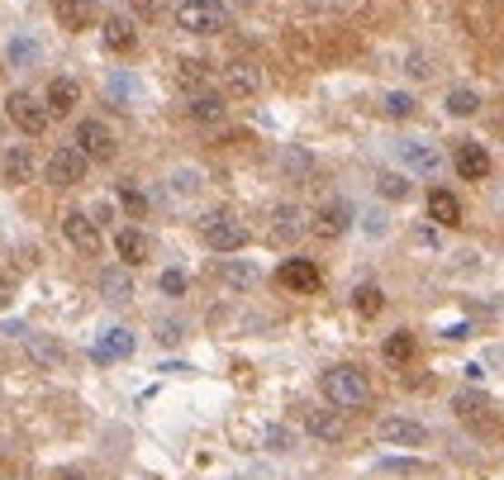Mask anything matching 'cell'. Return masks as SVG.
Returning <instances> with one entry per match:
<instances>
[{
    "label": "cell",
    "mask_w": 504,
    "mask_h": 480,
    "mask_svg": "<svg viewBox=\"0 0 504 480\" xmlns=\"http://www.w3.org/2000/svg\"><path fill=\"white\" fill-rule=\"evenodd\" d=\"M386 228H390L386 215H367V234H371V238H386Z\"/></svg>",
    "instance_id": "obj_43"
},
{
    "label": "cell",
    "mask_w": 504,
    "mask_h": 480,
    "mask_svg": "<svg viewBox=\"0 0 504 480\" xmlns=\"http://www.w3.org/2000/svg\"><path fill=\"white\" fill-rule=\"evenodd\" d=\"M0 172H5L10 185H29L34 181V153L25 148V143H15V148L5 153V162H0Z\"/></svg>",
    "instance_id": "obj_22"
},
{
    "label": "cell",
    "mask_w": 504,
    "mask_h": 480,
    "mask_svg": "<svg viewBox=\"0 0 504 480\" xmlns=\"http://www.w3.org/2000/svg\"><path fill=\"white\" fill-rule=\"evenodd\" d=\"M480 409H486L480 395H457V414H467V419H471V414H480Z\"/></svg>",
    "instance_id": "obj_41"
},
{
    "label": "cell",
    "mask_w": 504,
    "mask_h": 480,
    "mask_svg": "<svg viewBox=\"0 0 504 480\" xmlns=\"http://www.w3.org/2000/svg\"><path fill=\"white\" fill-rule=\"evenodd\" d=\"M62 238H67L81 257H96L100 253V224L86 210H67V215H62Z\"/></svg>",
    "instance_id": "obj_9"
},
{
    "label": "cell",
    "mask_w": 504,
    "mask_h": 480,
    "mask_svg": "<svg viewBox=\"0 0 504 480\" xmlns=\"http://www.w3.org/2000/svg\"><path fill=\"white\" fill-rule=\"evenodd\" d=\"M219 276H224L228 290H238V295H243V290H252V285L262 281V271H257V262H247V257H228L219 266Z\"/></svg>",
    "instance_id": "obj_21"
},
{
    "label": "cell",
    "mask_w": 504,
    "mask_h": 480,
    "mask_svg": "<svg viewBox=\"0 0 504 480\" xmlns=\"http://www.w3.org/2000/svg\"><path fill=\"white\" fill-rule=\"evenodd\" d=\"M352 309H357V315H362V319H376V315H381V309H386V290L381 285H357L352 290Z\"/></svg>",
    "instance_id": "obj_26"
},
{
    "label": "cell",
    "mask_w": 504,
    "mask_h": 480,
    "mask_svg": "<svg viewBox=\"0 0 504 480\" xmlns=\"http://www.w3.org/2000/svg\"><path fill=\"white\" fill-rule=\"evenodd\" d=\"M376 191H381L386 200H409L414 185L405 181V172H381V176H376Z\"/></svg>",
    "instance_id": "obj_32"
},
{
    "label": "cell",
    "mask_w": 504,
    "mask_h": 480,
    "mask_svg": "<svg viewBox=\"0 0 504 480\" xmlns=\"http://www.w3.org/2000/svg\"><path fill=\"white\" fill-rule=\"evenodd\" d=\"M480 110V91H471V86H452L448 91V115L452 119H471Z\"/></svg>",
    "instance_id": "obj_28"
},
{
    "label": "cell",
    "mask_w": 504,
    "mask_h": 480,
    "mask_svg": "<svg viewBox=\"0 0 504 480\" xmlns=\"http://www.w3.org/2000/svg\"><path fill=\"white\" fill-rule=\"evenodd\" d=\"M57 480H91V475H86V471H62Z\"/></svg>",
    "instance_id": "obj_49"
},
{
    "label": "cell",
    "mask_w": 504,
    "mask_h": 480,
    "mask_svg": "<svg viewBox=\"0 0 504 480\" xmlns=\"http://www.w3.org/2000/svg\"><path fill=\"white\" fill-rule=\"evenodd\" d=\"M257 91H262V67H252V62H228L224 67V95L252 100Z\"/></svg>",
    "instance_id": "obj_13"
},
{
    "label": "cell",
    "mask_w": 504,
    "mask_h": 480,
    "mask_svg": "<svg viewBox=\"0 0 504 480\" xmlns=\"http://www.w3.org/2000/svg\"><path fill=\"white\" fill-rule=\"evenodd\" d=\"M381 110H386L390 119H409V115L418 110V100H414L409 91H390V95L381 100Z\"/></svg>",
    "instance_id": "obj_33"
},
{
    "label": "cell",
    "mask_w": 504,
    "mask_h": 480,
    "mask_svg": "<svg viewBox=\"0 0 504 480\" xmlns=\"http://www.w3.org/2000/svg\"><path fill=\"white\" fill-rule=\"evenodd\" d=\"M277 276H281V285H286V290H300V295H314V290L324 285L319 266H314L309 257H286Z\"/></svg>",
    "instance_id": "obj_12"
},
{
    "label": "cell",
    "mask_w": 504,
    "mask_h": 480,
    "mask_svg": "<svg viewBox=\"0 0 504 480\" xmlns=\"http://www.w3.org/2000/svg\"><path fill=\"white\" fill-rule=\"evenodd\" d=\"M305 215H300V205H277L271 210V228H267V238L277 243V247H290V243H300V234H305Z\"/></svg>",
    "instance_id": "obj_11"
},
{
    "label": "cell",
    "mask_w": 504,
    "mask_h": 480,
    "mask_svg": "<svg viewBox=\"0 0 504 480\" xmlns=\"http://www.w3.org/2000/svg\"><path fill=\"white\" fill-rule=\"evenodd\" d=\"M352 228V205L348 200H328L319 215H314V234L319 238H343Z\"/></svg>",
    "instance_id": "obj_17"
},
{
    "label": "cell",
    "mask_w": 504,
    "mask_h": 480,
    "mask_svg": "<svg viewBox=\"0 0 504 480\" xmlns=\"http://www.w3.org/2000/svg\"><path fill=\"white\" fill-rule=\"evenodd\" d=\"M395 157H400V166L414 172V176H438V172H443V153H438L433 143H424V138L395 143Z\"/></svg>",
    "instance_id": "obj_7"
},
{
    "label": "cell",
    "mask_w": 504,
    "mask_h": 480,
    "mask_svg": "<svg viewBox=\"0 0 504 480\" xmlns=\"http://www.w3.org/2000/svg\"><path fill=\"white\" fill-rule=\"evenodd\" d=\"M134 333L129 328H105L100 338L91 343V362H100V366H110V362H129L134 357Z\"/></svg>",
    "instance_id": "obj_10"
},
{
    "label": "cell",
    "mask_w": 504,
    "mask_h": 480,
    "mask_svg": "<svg viewBox=\"0 0 504 480\" xmlns=\"http://www.w3.org/2000/svg\"><path fill=\"white\" fill-rule=\"evenodd\" d=\"M381 357L390 362V366H405L409 357H414V333H390V338H386V347H381Z\"/></svg>",
    "instance_id": "obj_29"
},
{
    "label": "cell",
    "mask_w": 504,
    "mask_h": 480,
    "mask_svg": "<svg viewBox=\"0 0 504 480\" xmlns=\"http://www.w3.org/2000/svg\"><path fill=\"white\" fill-rule=\"evenodd\" d=\"M91 172V157L76 148V143H62V148L48 157V181L53 185H81Z\"/></svg>",
    "instance_id": "obj_5"
},
{
    "label": "cell",
    "mask_w": 504,
    "mask_h": 480,
    "mask_svg": "<svg viewBox=\"0 0 504 480\" xmlns=\"http://www.w3.org/2000/svg\"><path fill=\"white\" fill-rule=\"evenodd\" d=\"M200 238H205V247L209 253H238V247H247V228L228 215V210H209L205 219H200Z\"/></svg>",
    "instance_id": "obj_3"
},
{
    "label": "cell",
    "mask_w": 504,
    "mask_h": 480,
    "mask_svg": "<svg viewBox=\"0 0 504 480\" xmlns=\"http://www.w3.org/2000/svg\"><path fill=\"white\" fill-rule=\"evenodd\" d=\"M134 15L153 25V19H162V15H166V0H134Z\"/></svg>",
    "instance_id": "obj_40"
},
{
    "label": "cell",
    "mask_w": 504,
    "mask_h": 480,
    "mask_svg": "<svg viewBox=\"0 0 504 480\" xmlns=\"http://www.w3.org/2000/svg\"><path fill=\"white\" fill-rule=\"evenodd\" d=\"M228 5H234V10H257L262 0H228Z\"/></svg>",
    "instance_id": "obj_48"
},
{
    "label": "cell",
    "mask_w": 504,
    "mask_h": 480,
    "mask_svg": "<svg viewBox=\"0 0 504 480\" xmlns=\"http://www.w3.org/2000/svg\"><path fill=\"white\" fill-rule=\"evenodd\" d=\"M29 357H34L38 366H62V362H67V352H62L57 338H44V333H34V338H29Z\"/></svg>",
    "instance_id": "obj_27"
},
{
    "label": "cell",
    "mask_w": 504,
    "mask_h": 480,
    "mask_svg": "<svg viewBox=\"0 0 504 480\" xmlns=\"http://www.w3.org/2000/svg\"><path fill=\"white\" fill-rule=\"evenodd\" d=\"M100 34H105V48H110V53H134L138 48V29H134L129 15H110L100 25Z\"/></svg>",
    "instance_id": "obj_18"
},
{
    "label": "cell",
    "mask_w": 504,
    "mask_h": 480,
    "mask_svg": "<svg viewBox=\"0 0 504 480\" xmlns=\"http://www.w3.org/2000/svg\"><path fill=\"white\" fill-rule=\"evenodd\" d=\"M381 471H390V475H418V471H424V462H414V456H386Z\"/></svg>",
    "instance_id": "obj_37"
},
{
    "label": "cell",
    "mask_w": 504,
    "mask_h": 480,
    "mask_svg": "<svg viewBox=\"0 0 504 480\" xmlns=\"http://www.w3.org/2000/svg\"><path fill=\"white\" fill-rule=\"evenodd\" d=\"M157 285H162V295H186V271H176V266H172V271H162V281H157Z\"/></svg>",
    "instance_id": "obj_39"
},
{
    "label": "cell",
    "mask_w": 504,
    "mask_h": 480,
    "mask_svg": "<svg viewBox=\"0 0 504 480\" xmlns=\"http://www.w3.org/2000/svg\"><path fill=\"white\" fill-rule=\"evenodd\" d=\"M110 95L119 100V105H134V100H138V81H134V76H124V72L110 76Z\"/></svg>",
    "instance_id": "obj_36"
},
{
    "label": "cell",
    "mask_w": 504,
    "mask_h": 480,
    "mask_svg": "<svg viewBox=\"0 0 504 480\" xmlns=\"http://www.w3.org/2000/svg\"><path fill=\"white\" fill-rule=\"evenodd\" d=\"M5 115L25 129L29 138H38L48 129V119H53V110H48V100L44 95H34V91H10V100H5Z\"/></svg>",
    "instance_id": "obj_4"
},
{
    "label": "cell",
    "mask_w": 504,
    "mask_h": 480,
    "mask_svg": "<svg viewBox=\"0 0 504 480\" xmlns=\"http://www.w3.org/2000/svg\"><path fill=\"white\" fill-rule=\"evenodd\" d=\"M0 134H5V119H0Z\"/></svg>",
    "instance_id": "obj_51"
},
{
    "label": "cell",
    "mask_w": 504,
    "mask_h": 480,
    "mask_svg": "<svg viewBox=\"0 0 504 480\" xmlns=\"http://www.w3.org/2000/svg\"><path fill=\"white\" fill-rule=\"evenodd\" d=\"M452 162H457V176L461 181H486L490 176V153L480 148V143H461Z\"/></svg>",
    "instance_id": "obj_19"
},
{
    "label": "cell",
    "mask_w": 504,
    "mask_h": 480,
    "mask_svg": "<svg viewBox=\"0 0 504 480\" xmlns=\"http://www.w3.org/2000/svg\"><path fill=\"white\" fill-rule=\"evenodd\" d=\"M176 29L196 34V38L224 34L228 29V10L219 5V0H181L176 5Z\"/></svg>",
    "instance_id": "obj_2"
},
{
    "label": "cell",
    "mask_w": 504,
    "mask_h": 480,
    "mask_svg": "<svg viewBox=\"0 0 504 480\" xmlns=\"http://www.w3.org/2000/svg\"><path fill=\"white\" fill-rule=\"evenodd\" d=\"M262 447L277 452V456H286L290 447H296V433H290L286 424H267V428H262Z\"/></svg>",
    "instance_id": "obj_30"
},
{
    "label": "cell",
    "mask_w": 504,
    "mask_h": 480,
    "mask_svg": "<svg viewBox=\"0 0 504 480\" xmlns=\"http://www.w3.org/2000/svg\"><path fill=\"white\" fill-rule=\"evenodd\" d=\"M281 166H286L290 176H309V172H314V153H305V148H286V153H281Z\"/></svg>",
    "instance_id": "obj_35"
},
{
    "label": "cell",
    "mask_w": 504,
    "mask_h": 480,
    "mask_svg": "<svg viewBox=\"0 0 504 480\" xmlns=\"http://www.w3.org/2000/svg\"><path fill=\"white\" fill-rule=\"evenodd\" d=\"M100 290H105V300H110V305H129V300H134V281H129V271H124V266L105 271Z\"/></svg>",
    "instance_id": "obj_25"
},
{
    "label": "cell",
    "mask_w": 504,
    "mask_h": 480,
    "mask_svg": "<svg viewBox=\"0 0 504 480\" xmlns=\"http://www.w3.org/2000/svg\"><path fill=\"white\" fill-rule=\"evenodd\" d=\"M119 200H124V205H129V210H134V215L143 210V195L134 191V185H119Z\"/></svg>",
    "instance_id": "obj_42"
},
{
    "label": "cell",
    "mask_w": 504,
    "mask_h": 480,
    "mask_svg": "<svg viewBox=\"0 0 504 480\" xmlns=\"http://www.w3.org/2000/svg\"><path fill=\"white\" fill-rule=\"evenodd\" d=\"M300 5H305V10H333L338 0H300Z\"/></svg>",
    "instance_id": "obj_47"
},
{
    "label": "cell",
    "mask_w": 504,
    "mask_h": 480,
    "mask_svg": "<svg viewBox=\"0 0 504 480\" xmlns=\"http://www.w3.org/2000/svg\"><path fill=\"white\" fill-rule=\"evenodd\" d=\"M181 81H191V86H196V81H200V62H181Z\"/></svg>",
    "instance_id": "obj_44"
},
{
    "label": "cell",
    "mask_w": 504,
    "mask_h": 480,
    "mask_svg": "<svg viewBox=\"0 0 504 480\" xmlns=\"http://www.w3.org/2000/svg\"><path fill=\"white\" fill-rule=\"evenodd\" d=\"M53 15H57V25L67 34H81V29H91L100 19V10L91 5V0H53Z\"/></svg>",
    "instance_id": "obj_16"
},
{
    "label": "cell",
    "mask_w": 504,
    "mask_h": 480,
    "mask_svg": "<svg viewBox=\"0 0 504 480\" xmlns=\"http://www.w3.org/2000/svg\"><path fill=\"white\" fill-rule=\"evenodd\" d=\"M115 253H119L124 266H138L143 257H148V238H143L138 228H119V234H115Z\"/></svg>",
    "instance_id": "obj_24"
},
{
    "label": "cell",
    "mask_w": 504,
    "mask_h": 480,
    "mask_svg": "<svg viewBox=\"0 0 504 480\" xmlns=\"http://www.w3.org/2000/svg\"><path fill=\"white\" fill-rule=\"evenodd\" d=\"M409 76H428V62L424 57H409Z\"/></svg>",
    "instance_id": "obj_45"
},
{
    "label": "cell",
    "mask_w": 504,
    "mask_h": 480,
    "mask_svg": "<svg viewBox=\"0 0 504 480\" xmlns=\"http://www.w3.org/2000/svg\"><path fill=\"white\" fill-rule=\"evenodd\" d=\"M166 185H172V195L181 200H191L196 191H200V172H196V166H181V172H172V181H166Z\"/></svg>",
    "instance_id": "obj_34"
},
{
    "label": "cell",
    "mask_w": 504,
    "mask_h": 480,
    "mask_svg": "<svg viewBox=\"0 0 504 480\" xmlns=\"http://www.w3.org/2000/svg\"><path fill=\"white\" fill-rule=\"evenodd\" d=\"M10 305V285H0V309H5Z\"/></svg>",
    "instance_id": "obj_50"
},
{
    "label": "cell",
    "mask_w": 504,
    "mask_h": 480,
    "mask_svg": "<svg viewBox=\"0 0 504 480\" xmlns=\"http://www.w3.org/2000/svg\"><path fill=\"white\" fill-rule=\"evenodd\" d=\"M186 115H191L200 129H215V124L228 119V95H224V91H200V95H191Z\"/></svg>",
    "instance_id": "obj_15"
},
{
    "label": "cell",
    "mask_w": 504,
    "mask_h": 480,
    "mask_svg": "<svg viewBox=\"0 0 504 480\" xmlns=\"http://www.w3.org/2000/svg\"><path fill=\"white\" fill-rule=\"evenodd\" d=\"M157 338H162L166 347H176V343L186 338V324H181V319H162V324H157Z\"/></svg>",
    "instance_id": "obj_38"
},
{
    "label": "cell",
    "mask_w": 504,
    "mask_h": 480,
    "mask_svg": "<svg viewBox=\"0 0 504 480\" xmlns=\"http://www.w3.org/2000/svg\"><path fill=\"white\" fill-rule=\"evenodd\" d=\"M34 62H38V44L29 34H15L10 38V67H34Z\"/></svg>",
    "instance_id": "obj_31"
},
{
    "label": "cell",
    "mask_w": 504,
    "mask_h": 480,
    "mask_svg": "<svg viewBox=\"0 0 504 480\" xmlns=\"http://www.w3.org/2000/svg\"><path fill=\"white\" fill-rule=\"evenodd\" d=\"M305 433L314 437V443H343V409H305Z\"/></svg>",
    "instance_id": "obj_14"
},
{
    "label": "cell",
    "mask_w": 504,
    "mask_h": 480,
    "mask_svg": "<svg viewBox=\"0 0 504 480\" xmlns=\"http://www.w3.org/2000/svg\"><path fill=\"white\" fill-rule=\"evenodd\" d=\"M319 390L333 409H362L371 400V381H367V371H357V366H328L319 375Z\"/></svg>",
    "instance_id": "obj_1"
},
{
    "label": "cell",
    "mask_w": 504,
    "mask_h": 480,
    "mask_svg": "<svg viewBox=\"0 0 504 480\" xmlns=\"http://www.w3.org/2000/svg\"><path fill=\"white\" fill-rule=\"evenodd\" d=\"M376 437H381L386 447H424L428 443V428L418 419H405V414H386L381 424H376Z\"/></svg>",
    "instance_id": "obj_8"
},
{
    "label": "cell",
    "mask_w": 504,
    "mask_h": 480,
    "mask_svg": "<svg viewBox=\"0 0 504 480\" xmlns=\"http://www.w3.org/2000/svg\"><path fill=\"white\" fill-rule=\"evenodd\" d=\"M467 333H471V328H467V324H452V328H448V333H443V338H452V343H461V338H467Z\"/></svg>",
    "instance_id": "obj_46"
},
{
    "label": "cell",
    "mask_w": 504,
    "mask_h": 480,
    "mask_svg": "<svg viewBox=\"0 0 504 480\" xmlns=\"http://www.w3.org/2000/svg\"><path fill=\"white\" fill-rule=\"evenodd\" d=\"M44 100H48V110H53V115H72V110H76V100H81V86H76L72 76H53Z\"/></svg>",
    "instance_id": "obj_23"
},
{
    "label": "cell",
    "mask_w": 504,
    "mask_h": 480,
    "mask_svg": "<svg viewBox=\"0 0 504 480\" xmlns=\"http://www.w3.org/2000/svg\"><path fill=\"white\" fill-rule=\"evenodd\" d=\"M428 219L438 228H457L461 224V200L452 191H443V185H433V191H428Z\"/></svg>",
    "instance_id": "obj_20"
},
{
    "label": "cell",
    "mask_w": 504,
    "mask_h": 480,
    "mask_svg": "<svg viewBox=\"0 0 504 480\" xmlns=\"http://www.w3.org/2000/svg\"><path fill=\"white\" fill-rule=\"evenodd\" d=\"M72 143H76V148L86 153L91 162H110V157L119 153V143H115V134H110V124H100V119H81Z\"/></svg>",
    "instance_id": "obj_6"
}]
</instances>
